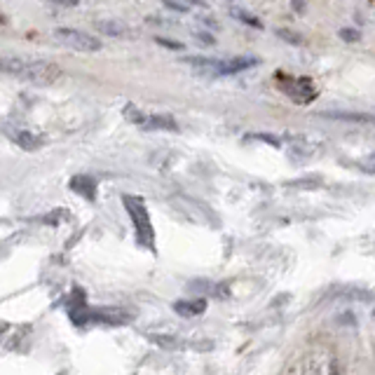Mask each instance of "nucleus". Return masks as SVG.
<instances>
[{"instance_id":"nucleus-15","label":"nucleus","mask_w":375,"mask_h":375,"mask_svg":"<svg viewBox=\"0 0 375 375\" xmlns=\"http://www.w3.org/2000/svg\"><path fill=\"white\" fill-rule=\"evenodd\" d=\"M246 141H261V143H270V145H275V148H279V145H282V141H279L277 136H272V134H249V136H246Z\"/></svg>"},{"instance_id":"nucleus-23","label":"nucleus","mask_w":375,"mask_h":375,"mask_svg":"<svg viewBox=\"0 0 375 375\" xmlns=\"http://www.w3.org/2000/svg\"><path fill=\"white\" fill-rule=\"evenodd\" d=\"M200 19H202V24H204V26H209V28H218V24L214 21V17H200Z\"/></svg>"},{"instance_id":"nucleus-4","label":"nucleus","mask_w":375,"mask_h":375,"mask_svg":"<svg viewBox=\"0 0 375 375\" xmlns=\"http://www.w3.org/2000/svg\"><path fill=\"white\" fill-rule=\"evenodd\" d=\"M54 38L69 49H76V52H99L101 49L99 38H94V35L85 31H78V28H56Z\"/></svg>"},{"instance_id":"nucleus-19","label":"nucleus","mask_w":375,"mask_h":375,"mask_svg":"<svg viewBox=\"0 0 375 375\" xmlns=\"http://www.w3.org/2000/svg\"><path fill=\"white\" fill-rule=\"evenodd\" d=\"M340 38L345 42H357L362 35H359V31H355V28H340Z\"/></svg>"},{"instance_id":"nucleus-18","label":"nucleus","mask_w":375,"mask_h":375,"mask_svg":"<svg viewBox=\"0 0 375 375\" xmlns=\"http://www.w3.org/2000/svg\"><path fill=\"white\" fill-rule=\"evenodd\" d=\"M162 3H165V7H169V10L181 12V14H186V12L190 10L188 3H179V0H162Z\"/></svg>"},{"instance_id":"nucleus-2","label":"nucleus","mask_w":375,"mask_h":375,"mask_svg":"<svg viewBox=\"0 0 375 375\" xmlns=\"http://www.w3.org/2000/svg\"><path fill=\"white\" fill-rule=\"evenodd\" d=\"M122 204H124V209H127V214L131 216V223H134L138 244L153 251V249H155V230H153L148 209H145L143 200H141V197H134V195H124Z\"/></svg>"},{"instance_id":"nucleus-3","label":"nucleus","mask_w":375,"mask_h":375,"mask_svg":"<svg viewBox=\"0 0 375 375\" xmlns=\"http://www.w3.org/2000/svg\"><path fill=\"white\" fill-rule=\"evenodd\" d=\"M277 87L296 104H312L317 99V90L307 78H289L284 73H277Z\"/></svg>"},{"instance_id":"nucleus-16","label":"nucleus","mask_w":375,"mask_h":375,"mask_svg":"<svg viewBox=\"0 0 375 375\" xmlns=\"http://www.w3.org/2000/svg\"><path fill=\"white\" fill-rule=\"evenodd\" d=\"M277 35H279V38H282V40L291 42V45H303V38H300L298 33H293V31H284V28H279Z\"/></svg>"},{"instance_id":"nucleus-24","label":"nucleus","mask_w":375,"mask_h":375,"mask_svg":"<svg viewBox=\"0 0 375 375\" xmlns=\"http://www.w3.org/2000/svg\"><path fill=\"white\" fill-rule=\"evenodd\" d=\"M188 5H200V7H207L209 5V0H186Z\"/></svg>"},{"instance_id":"nucleus-14","label":"nucleus","mask_w":375,"mask_h":375,"mask_svg":"<svg viewBox=\"0 0 375 375\" xmlns=\"http://www.w3.org/2000/svg\"><path fill=\"white\" fill-rule=\"evenodd\" d=\"M124 117H127L129 122H134V124H138V127H141V124L145 122V113H141V110H138L136 106H131V104H127L124 106Z\"/></svg>"},{"instance_id":"nucleus-10","label":"nucleus","mask_w":375,"mask_h":375,"mask_svg":"<svg viewBox=\"0 0 375 375\" xmlns=\"http://www.w3.org/2000/svg\"><path fill=\"white\" fill-rule=\"evenodd\" d=\"M143 129H165V131H179V124H176L174 117L169 115H150L145 117V122L141 124Z\"/></svg>"},{"instance_id":"nucleus-22","label":"nucleus","mask_w":375,"mask_h":375,"mask_svg":"<svg viewBox=\"0 0 375 375\" xmlns=\"http://www.w3.org/2000/svg\"><path fill=\"white\" fill-rule=\"evenodd\" d=\"M54 5H61V7H76L80 0H52Z\"/></svg>"},{"instance_id":"nucleus-8","label":"nucleus","mask_w":375,"mask_h":375,"mask_svg":"<svg viewBox=\"0 0 375 375\" xmlns=\"http://www.w3.org/2000/svg\"><path fill=\"white\" fill-rule=\"evenodd\" d=\"M225 61V76H234V73L249 71L254 66H258V59L256 56H232V59H223Z\"/></svg>"},{"instance_id":"nucleus-25","label":"nucleus","mask_w":375,"mask_h":375,"mask_svg":"<svg viewBox=\"0 0 375 375\" xmlns=\"http://www.w3.org/2000/svg\"><path fill=\"white\" fill-rule=\"evenodd\" d=\"M293 7H296V10H303V0H296V3H293Z\"/></svg>"},{"instance_id":"nucleus-5","label":"nucleus","mask_w":375,"mask_h":375,"mask_svg":"<svg viewBox=\"0 0 375 375\" xmlns=\"http://www.w3.org/2000/svg\"><path fill=\"white\" fill-rule=\"evenodd\" d=\"M174 312L181 314V317H186V319L200 317V314L207 312V300H204V298L179 300V303H174Z\"/></svg>"},{"instance_id":"nucleus-1","label":"nucleus","mask_w":375,"mask_h":375,"mask_svg":"<svg viewBox=\"0 0 375 375\" xmlns=\"http://www.w3.org/2000/svg\"><path fill=\"white\" fill-rule=\"evenodd\" d=\"M0 73L33 85H52L61 78V69L56 64L24 56H0Z\"/></svg>"},{"instance_id":"nucleus-21","label":"nucleus","mask_w":375,"mask_h":375,"mask_svg":"<svg viewBox=\"0 0 375 375\" xmlns=\"http://www.w3.org/2000/svg\"><path fill=\"white\" fill-rule=\"evenodd\" d=\"M359 169H362V172H366V174H375V155L359 162Z\"/></svg>"},{"instance_id":"nucleus-11","label":"nucleus","mask_w":375,"mask_h":375,"mask_svg":"<svg viewBox=\"0 0 375 375\" xmlns=\"http://www.w3.org/2000/svg\"><path fill=\"white\" fill-rule=\"evenodd\" d=\"M321 176H305V179H293L286 183V188H298V190H314L321 188Z\"/></svg>"},{"instance_id":"nucleus-13","label":"nucleus","mask_w":375,"mask_h":375,"mask_svg":"<svg viewBox=\"0 0 375 375\" xmlns=\"http://www.w3.org/2000/svg\"><path fill=\"white\" fill-rule=\"evenodd\" d=\"M326 117H333V120H350V122H373L375 124V115H364V113H326Z\"/></svg>"},{"instance_id":"nucleus-12","label":"nucleus","mask_w":375,"mask_h":375,"mask_svg":"<svg viewBox=\"0 0 375 375\" xmlns=\"http://www.w3.org/2000/svg\"><path fill=\"white\" fill-rule=\"evenodd\" d=\"M230 14H232V17L237 19V21H242V24L254 26V28H263L261 19H258V17H254V14H249L246 10H242V7H232Z\"/></svg>"},{"instance_id":"nucleus-17","label":"nucleus","mask_w":375,"mask_h":375,"mask_svg":"<svg viewBox=\"0 0 375 375\" xmlns=\"http://www.w3.org/2000/svg\"><path fill=\"white\" fill-rule=\"evenodd\" d=\"M193 38L200 42V45H204V47H211V45H216V38L211 33H204V31H197V33H193Z\"/></svg>"},{"instance_id":"nucleus-20","label":"nucleus","mask_w":375,"mask_h":375,"mask_svg":"<svg viewBox=\"0 0 375 375\" xmlns=\"http://www.w3.org/2000/svg\"><path fill=\"white\" fill-rule=\"evenodd\" d=\"M157 45L167 47V49H176V52H181L183 49V42H176V40H167V38H155Z\"/></svg>"},{"instance_id":"nucleus-6","label":"nucleus","mask_w":375,"mask_h":375,"mask_svg":"<svg viewBox=\"0 0 375 375\" xmlns=\"http://www.w3.org/2000/svg\"><path fill=\"white\" fill-rule=\"evenodd\" d=\"M7 136H10L12 141L17 143L19 148H24V150H38L42 145L40 136L33 134V131H28V129H10V131H7Z\"/></svg>"},{"instance_id":"nucleus-9","label":"nucleus","mask_w":375,"mask_h":375,"mask_svg":"<svg viewBox=\"0 0 375 375\" xmlns=\"http://www.w3.org/2000/svg\"><path fill=\"white\" fill-rule=\"evenodd\" d=\"M71 188L85 197V200H94L97 197V183H94L92 176H76L71 181Z\"/></svg>"},{"instance_id":"nucleus-7","label":"nucleus","mask_w":375,"mask_h":375,"mask_svg":"<svg viewBox=\"0 0 375 375\" xmlns=\"http://www.w3.org/2000/svg\"><path fill=\"white\" fill-rule=\"evenodd\" d=\"M94 28H97L99 33L110 35V38H127L129 35V28L117 19H99V21H94Z\"/></svg>"}]
</instances>
